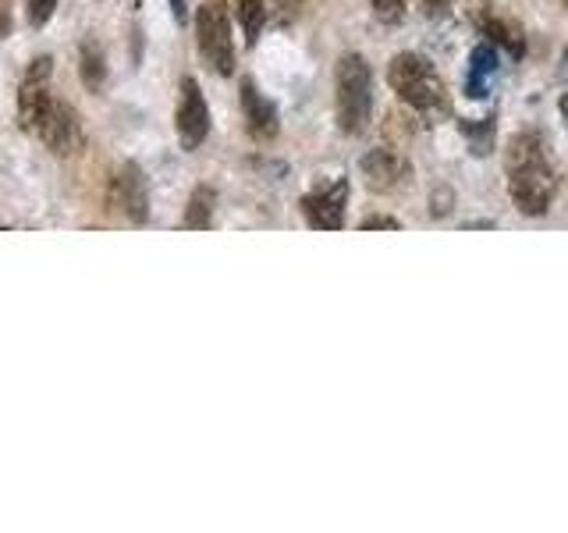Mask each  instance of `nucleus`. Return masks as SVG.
I'll return each instance as SVG.
<instances>
[{"mask_svg": "<svg viewBox=\"0 0 568 533\" xmlns=\"http://www.w3.org/2000/svg\"><path fill=\"white\" fill-rule=\"evenodd\" d=\"M168 4H171V11H174L178 22H185V18H189V4H185V0H168Z\"/></svg>", "mask_w": 568, "mask_h": 533, "instance_id": "nucleus-23", "label": "nucleus"}, {"mask_svg": "<svg viewBox=\"0 0 568 533\" xmlns=\"http://www.w3.org/2000/svg\"><path fill=\"white\" fill-rule=\"evenodd\" d=\"M213 207H217V192H213L210 185H200V189L189 195L182 228H189V231H206V228H213Z\"/></svg>", "mask_w": 568, "mask_h": 533, "instance_id": "nucleus-14", "label": "nucleus"}, {"mask_svg": "<svg viewBox=\"0 0 568 533\" xmlns=\"http://www.w3.org/2000/svg\"><path fill=\"white\" fill-rule=\"evenodd\" d=\"M242 114H245V129L248 135H253L256 142H271L281 129L277 121V107L266 100L253 79L242 82Z\"/></svg>", "mask_w": 568, "mask_h": 533, "instance_id": "nucleus-12", "label": "nucleus"}, {"mask_svg": "<svg viewBox=\"0 0 568 533\" xmlns=\"http://www.w3.org/2000/svg\"><path fill=\"white\" fill-rule=\"evenodd\" d=\"M174 129L182 139V150H200L210 135V107L200 82L192 76L182 79V93H178V111H174Z\"/></svg>", "mask_w": 568, "mask_h": 533, "instance_id": "nucleus-6", "label": "nucleus"}, {"mask_svg": "<svg viewBox=\"0 0 568 533\" xmlns=\"http://www.w3.org/2000/svg\"><path fill=\"white\" fill-rule=\"evenodd\" d=\"M334 111L337 129L345 135H363L373 121V71L363 53H345L337 61L334 79Z\"/></svg>", "mask_w": 568, "mask_h": 533, "instance_id": "nucleus-3", "label": "nucleus"}, {"mask_svg": "<svg viewBox=\"0 0 568 533\" xmlns=\"http://www.w3.org/2000/svg\"><path fill=\"white\" fill-rule=\"evenodd\" d=\"M271 4H274V11H277V8H281V4H284V0H271Z\"/></svg>", "mask_w": 568, "mask_h": 533, "instance_id": "nucleus-25", "label": "nucleus"}, {"mask_svg": "<svg viewBox=\"0 0 568 533\" xmlns=\"http://www.w3.org/2000/svg\"><path fill=\"white\" fill-rule=\"evenodd\" d=\"M111 200L129 213L132 224H146L150 221V192H146V178L135 164H124L111 178Z\"/></svg>", "mask_w": 568, "mask_h": 533, "instance_id": "nucleus-10", "label": "nucleus"}, {"mask_svg": "<svg viewBox=\"0 0 568 533\" xmlns=\"http://www.w3.org/2000/svg\"><path fill=\"white\" fill-rule=\"evenodd\" d=\"M494 71H497V50H494V43H479L473 50V58H469V79H466V93L473 100L487 97V86L494 79Z\"/></svg>", "mask_w": 568, "mask_h": 533, "instance_id": "nucleus-13", "label": "nucleus"}, {"mask_svg": "<svg viewBox=\"0 0 568 533\" xmlns=\"http://www.w3.org/2000/svg\"><path fill=\"white\" fill-rule=\"evenodd\" d=\"M387 86L395 89L398 100L408 103L413 111L426 118H448L452 114V97L448 86L434 71V64L419 58V53H398L387 64Z\"/></svg>", "mask_w": 568, "mask_h": 533, "instance_id": "nucleus-2", "label": "nucleus"}, {"mask_svg": "<svg viewBox=\"0 0 568 533\" xmlns=\"http://www.w3.org/2000/svg\"><path fill=\"white\" fill-rule=\"evenodd\" d=\"M50 82H53V61L47 58H36L29 68L22 82H18V103H14V114H18V129L22 132H40V124L50 111Z\"/></svg>", "mask_w": 568, "mask_h": 533, "instance_id": "nucleus-5", "label": "nucleus"}, {"mask_svg": "<svg viewBox=\"0 0 568 533\" xmlns=\"http://www.w3.org/2000/svg\"><path fill=\"white\" fill-rule=\"evenodd\" d=\"M505 164H508V192L515 207H519L526 218H544L558 192V174L544 153V135L519 132L508 142Z\"/></svg>", "mask_w": 568, "mask_h": 533, "instance_id": "nucleus-1", "label": "nucleus"}, {"mask_svg": "<svg viewBox=\"0 0 568 533\" xmlns=\"http://www.w3.org/2000/svg\"><path fill=\"white\" fill-rule=\"evenodd\" d=\"M369 8L384 26H398L405 18V0H369Z\"/></svg>", "mask_w": 568, "mask_h": 533, "instance_id": "nucleus-19", "label": "nucleus"}, {"mask_svg": "<svg viewBox=\"0 0 568 533\" xmlns=\"http://www.w3.org/2000/svg\"><path fill=\"white\" fill-rule=\"evenodd\" d=\"M195 43H200L203 61L217 76H231L235 71V40H231V14L224 0H206L195 11Z\"/></svg>", "mask_w": 568, "mask_h": 533, "instance_id": "nucleus-4", "label": "nucleus"}, {"mask_svg": "<svg viewBox=\"0 0 568 533\" xmlns=\"http://www.w3.org/2000/svg\"><path fill=\"white\" fill-rule=\"evenodd\" d=\"M359 168H363V178L373 192H395L408 182V174H413L408 160L398 157L395 150H369Z\"/></svg>", "mask_w": 568, "mask_h": 533, "instance_id": "nucleus-11", "label": "nucleus"}, {"mask_svg": "<svg viewBox=\"0 0 568 533\" xmlns=\"http://www.w3.org/2000/svg\"><path fill=\"white\" fill-rule=\"evenodd\" d=\"M359 228H363V231H398L402 224H398L395 218H384V213H373V218H366Z\"/></svg>", "mask_w": 568, "mask_h": 533, "instance_id": "nucleus-20", "label": "nucleus"}, {"mask_svg": "<svg viewBox=\"0 0 568 533\" xmlns=\"http://www.w3.org/2000/svg\"><path fill=\"white\" fill-rule=\"evenodd\" d=\"M345 203H348V182L337 178V182L320 185L316 192L302 195V213H306L310 228H316V231H342Z\"/></svg>", "mask_w": 568, "mask_h": 533, "instance_id": "nucleus-9", "label": "nucleus"}, {"mask_svg": "<svg viewBox=\"0 0 568 533\" xmlns=\"http://www.w3.org/2000/svg\"><path fill=\"white\" fill-rule=\"evenodd\" d=\"M419 8H423L426 18H440V14H448L452 0H419Z\"/></svg>", "mask_w": 568, "mask_h": 533, "instance_id": "nucleus-22", "label": "nucleus"}, {"mask_svg": "<svg viewBox=\"0 0 568 533\" xmlns=\"http://www.w3.org/2000/svg\"><path fill=\"white\" fill-rule=\"evenodd\" d=\"M36 135L47 142V150L53 157H75L79 150H85V129L68 103H50V111Z\"/></svg>", "mask_w": 568, "mask_h": 533, "instance_id": "nucleus-7", "label": "nucleus"}, {"mask_svg": "<svg viewBox=\"0 0 568 533\" xmlns=\"http://www.w3.org/2000/svg\"><path fill=\"white\" fill-rule=\"evenodd\" d=\"M565 4H568V0H565Z\"/></svg>", "mask_w": 568, "mask_h": 533, "instance_id": "nucleus-27", "label": "nucleus"}, {"mask_svg": "<svg viewBox=\"0 0 568 533\" xmlns=\"http://www.w3.org/2000/svg\"><path fill=\"white\" fill-rule=\"evenodd\" d=\"M235 8H239V22L245 29V43L256 47L263 26L271 22V14H274V4H271V0H239Z\"/></svg>", "mask_w": 568, "mask_h": 533, "instance_id": "nucleus-16", "label": "nucleus"}, {"mask_svg": "<svg viewBox=\"0 0 568 533\" xmlns=\"http://www.w3.org/2000/svg\"><path fill=\"white\" fill-rule=\"evenodd\" d=\"M53 11H58V0H26V22L32 29L47 26L53 18Z\"/></svg>", "mask_w": 568, "mask_h": 533, "instance_id": "nucleus-18", "label": "nucleus"}, {"mask_svg": "<svg viewBox=\"0 0 568 533\" xmlns=\"http://www.w3.org/2000/svg\"><path fill=\"white\" fill-rule=\"evenodd\" d=\"M565 58H568V53H565Z\"/></svg>", "mask_w": 568, "mask_h": 533, "instance_id": "nucleus-26", "label": "nucleus"}, {"mask_svg": "<svg viewBox=\"0 0 568 533\" xmlns=\"http://www.w3.org/2000/svg\"><path fill=\"white\" fill-rule=\"evenodd\" d=\"M14 29V8L11 0H0V40H8Z\"/></svg>", "mask_w": 568, "mask_h": 533, "instance_id": "nucleus-21", "label": "nucleus"}, {"mask_svg": "<svg viewBox=\"0 0 568 533\" xmlns=\"http://www.w3.org/2000/svg\"><path fill=\"white\" fill-rule=\"evenodd\" d=\"M462 135L469 139V147L476 157L490 153L494 147V118H479V121H462Z\"/></svg>", "mask_w": 568, "mask_h": 533, "instance_id": "nucleus-17", "label": "nucleus"}, {"mask_svg": "<svg viewBox=\"0 0 568 533\" xmlns=\"http://www.w3.org/2000/svg\"><path fill=\"white\" fill-rule=\"evenodd\" d=\"M558 111H561V118L568 121V93H565V97L558 100Z\"/></svg>", "mask_w": 568, "mask_h": 533, "instance_id": "nucleus-24", "label": "nucleus"}, {"mask_svg": "<svg viewBox=\"0 0 568 533\" xmlns=\"http://www.w3.org/2000/svg\"><path fill=\"white\" fill-rule=\"evenodd\" d=\"M79 71H82V82L85 89L100 93L103 82H106V58H103V47L97 40H85L79 50Z\"/></svg>", "mask_w": 568, "mask_h": 533, "instance_id": "nucleus-15", "label": "nucleus"}, {"mask_svg": "<svg viewBox=\"0 0 568 533\" xmlns=\"http://www.w3.org/2000/svg\"><path fill=\"white\" fill-rule=\"evenodd\" d=\"M469 14L476 29L487 36V43L494 47H505L511 58H523L526 53V36H523V26L515 22V18L501 14L494 8V0H469Z\"/></svg>", "mask_w": 568, "mask_h": 533, "instance_id": "nucleus-8", "label": "nucleus"}]
</instances>
